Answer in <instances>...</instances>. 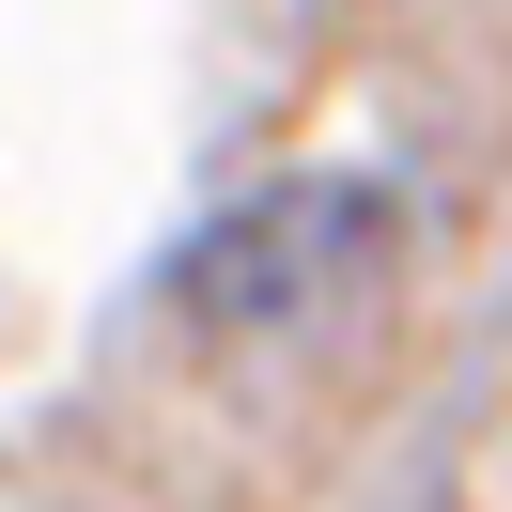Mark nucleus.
Returning a JSON list of instances; mask_svg holds the SVG:
<instances>
[{
  "label": "nucleus",
  "mask_w": 512,
  "mask_h": 512,
  "mask_svg": "<svg viewBox=\"0 0 512 512\" xmlns=\"http://www.w3.org/2000/svg\"><path fill=\"white\" fill-rule=\"evenodd\" d=\"M373 249H388V202H373V187H264V202H233V218L171 264V311L264 342V326L357 295V280H373Z\"/></svg>",
  "instance_id": "obj_1"
}]
</instances>
